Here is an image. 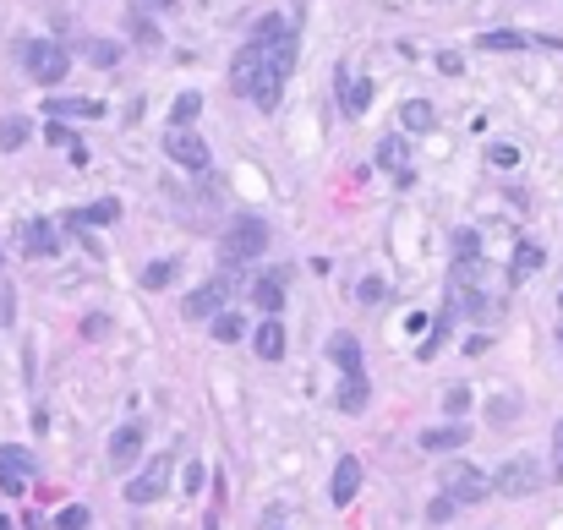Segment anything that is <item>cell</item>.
<instances>
[{"instance_id":"cell-1","label":"cell","mask_w":563,"mask_h":530,"mask_svg":"<svg viewBox=\"0 0 563 530\" xmlns=\"http://www.w3.org/2000/svg\"><path fill=\"white\" fill-rule=\"evenodd\" d=\"M252 38L263 44V82H257L252 104H257L263 115H274L279 99H285V82H290V71H296V27H290L285 16H257Z\"/></svg>"},{"instance_id":"cell-2","label":"cell","mask_w":563,"mask_h":530,"mask_svg":"<svg viewBox=\"0 0 563 530\" xmlns=\"http://www.w3.org/2000/svg\"><path fill=\"white\" fill-rule=\"evenodd\" d=\"M16 60H22V71H27L38 88H55V82L66 77V66H71V55H66L55 38H22V44H16Z\"/></svg>"},{"instance_id":"cell-3","label":"cell","mask_w":563,"mask_h":530,"mask_svg":"<svg viewBox=\"0 0 563 530\" xmlns=\"http://www.w3.org/2000/svg\"><path fill=\"white\" fill-rule=\"evenodd\" d=\"M268 252V224L257 213H235L224 230V263H252Z\"/></svg>"},{"instance_id":"cell-4","label":"cell","mask_w":563,"mask_h":530,"mask_svg":"<svg viewBox=\"0 0 563 530\" xmlns=\"http://www.w3.org/2000/svg\"><path fill=\"white\" fill-rule=\"evenodd\" d=\"M170 476H175V454H153L142 465V476L126 482V504H159L164 487H170Z\"/></svg>"},{"instance_id":"cell-5","label":"cell","mask_w":563,"mask_h":530,"mask_svg":"<svg viewBox=\"0 0 563 530\" xmlns=\"http://www.w3.org/2000/svg\"><path fill=\"white\" fill-rule=\"evenodd\" d=\"M164 153L181 164V170H192V175H203L208 164H214V153H208V142L192 131V126H170L164 131Z\"/></svg>"},{"instance_id":"cell-6","label":"cell","mask_w":563,"mask_h":530,"mask_svg":"<svg viewBox=\"0 0 563 530\" xmlns=\"http://www.w3.org/2000/svg\"><path fill=\"white\" fill-rule=\"evenodd\" d=\"M542 482H547V476H542V465H537V460H526V454H520V460H509L504 471H493V493H498V498H531Z\"/></svg>"},{"instance_id":"cell-7","label":"cell","mask_w":563,"mask_h":530,"mask_svg":"<svg viewBox=\"0 0 563 530\" xmlns=\"http://www.w3.org/2000/svg\"><path fill=\"white\" fill-rule=\"evenodd\" d=\"M257 82H263V44H257V38H246V44L235 49V60H230V93L252 99V93H257Z\"/></svg>"},{"instance_id":"cell-8","label":"cell","mask_w":563,"mask_h":530,"mask_svg":"<svg viewBox=\"0 0 563 530\" xmlns=\"http://www.w3.org/2000/svg\"><path fill=\"white\" fill-rule=\"evenodd\" d=\"M443 493L465 509V504H482V498L493 493V476H482L476 465H449V471H443Z\"/></svg>"},{"instance_id":"cell-9","label":"cell","mask_w":563,"mask_h":530,"mask_svg":"<svg viewBox=\"0 0 563 530\" xmlns=\"http://www.w3.org/2000/svg\"><path fill=\"white\" fill-rule=\"evenodd\" d=\"M142 438H148V427H142V421L115 427V438H109V465H115V471H131V465H137V454H142Z\"/></svg>"},{"instance_id":"cell-10","label":"cell","mask_w":563,"mask_h":530,"mask_svg":"<svg viewBox=\"0 0 563 530\" xmlns=\"http://www.w3.org/2000/svg\"><path fill=\"white\" fill-rule=\"evenodd\" d=\"M356 493H361V460L345 454V460L334 465V487H328V498H334V509H350Z\"/></svg>"},{"instance_id":"cell-11","label":"cell","mask_w":563,"mask_h":530,"mask_svg":"<svg viewBox=\"0 0 563 530\" xmlns=\"http://www.w3.org/2000/svg\"><path fill=\"white\" fill-rule=\"evenodd\" d=\"M531 44H547V49H563V38H531V33H520V27H493V33H482L476 38V49H531Z\"/></svg>"},{"instance_id":"cell-12","label":"cell","mask_w":563,"mask_h":530,"mask_svg":"<svg viewBox=\"0 0 563 530\" xmlns=\"http://www.w3.org/2000/svg\"><path fill=\"white\" fill-rule=\"evenodd\" d=\"M27 476H33V454H27V449H0V487H5L11 498L27 487Z\"/></svg>"},{"instance_id":"cell-13","label":"cell","mask_w":563,"mask_h":530,"mask_svg":"<svg viewBox=\"0 0 563 530\" xmlns=\"http://www.w3.org/2000/svg\"><path fill=\"white\" fill-rule=\"evenodd\" d=\"M22 246H27V257H55L60 252V230L49 219H27L22 224Z\"/></svg>"},{"instance_id":"cell-14","label":"cell","mask_w":563,"mask_h":530,"mask_svg":"<svg viewBox=\"0 0 563 530\" xmlns=\"http://www.w3.org/2000/svg\"><path fill=\"white\" fill-rule=\"evenodd\" d=\"M367 104H372V82H367V77L339 71V109H345V115H361Z\"/></svg>"},{"instance_id":"cell-15","label":"cell","mask_w":563,"mask_h":530,"mask_svg":"<svg viewBox=\"0 0 563 530\" xmlns=\"http://www.w3.org/2000/svg\"><path fill=\"white\" fill-rule=\"evenodd\" d=\"M49 120H104L99 99H49Z\"/></svg>"},{"instance_id":"cell-16","label":"cell","mask_w":563,"mask_h":530,"mask_svg":"<svg viewBox=\"0 0 563 530\" xmlns=\"http://www.w3.org/2000/svg\"><path fill=\"white\" fill-rule=\"evenodd\" d=\"M219 307H224V279H214V285L186 296V317H219Z\"/></svg>"},{"instance_id":"cell-17","label":"cell","mask_w":563,"mask_h":530,"mask_svg":"<svg viewBox=\"0 0 563 530\" xmlns=\"http://www.w3.org/2000/svg\"><path fill=\"white\" fill-rule=\"evenodd\" d=\"M465 438H471V427L449 421V427H433V432H422V449H427V454H443V449H465Z\"/></svg>"},{"instance_id":"cell-18","label":"cell","mask_w":563,"mask_h":530,"mask_svg":"<svg viewBox=\"0 0 563 530\" xmlns=\"http://www.w3.org/2000/svg\"><path fill=\"white\" fill-rule=\"evenodd\" d=\"M252 301H257L263 312L279 317V307H285V274H263V279L252 285Z\"/></svg>"},{"instance_id":"cell-19","label":"cell","mask_w":563,"mask_h":530,"mask_svg":"<svg viewBox=\"0 0 563 530\" xmlns=\"http://www.w3.org/2000/svg\"><path fill=\"white\" fill-rule=\"evenodd\" d=\"M328 350H334V361H339V372H345V378H361V372H367V367H361V345H356L350 334H334V345H328Z\"/></svg>"},{"instance_id":"cell-20","label":"cell","mask_w":563,"mask_h":530,"mask_svg":"<svg viewBox=\"0 0 563 530\" xmlns=\"http://www.w3.org/2000/svg\"><path fill=\"white\" fill-rule=\"evenodd\" d=\"M252 339H257V356H263V361H279V356H285V328H279V317H268Z\"/></svg>"},{"instance_id":"cell-21","label":"cell","mask_w":563,"mask_h":530,"mask_svg":"<svg viewBox=\"0 0 563 530\" xmlns=\"http://www.w3.org/2000/svg\"><path fill=\"white\" fill-rule=\"evenodd\" d=\"M515 252H520V257H515V274H509V279H515V285H520V279H531V274H537V268H542V263H547V252H542V246H537V241H520V246H515Z\"/></svg>"},{"instance_id":"cell-22","label":"cell","mask_w":563,"mask_h":530,"mask_svg":"<svg viewBox=\"0 0 563 530\" xmlns=\"http://www.w3.org/2000/svg\"><path fill=\"white\" fill-rule=\"evenodd\" d=\"M367 400H372L367 372H361V378H345V389H339V410H345V416H356V410H367Z\"/></svg>"},{"instance_id":"cell-23","label":"cell","mask_w":563,"mask_h":530,"mask_svg":"<svg viewBox=\"0 0 563 530\" xmlns=\"http://www.w3.org/2000/svg\"><path fill=\"white\" fill-rule=\"evenodd\" d=\"M400 120H405V131H433V120H438V109H433L427 99H411V104L400 109Z\"/></svg>"},{"instance_id":"cell-24","label":"cell","mask_w":563,"mask_h":530,"mask_svg":"<svg viewBox=\"0 0 563 530\" xmlns=\"http://www.w3.org/2000/svg\"><path fill=\"white\" fill-rule=\"evenodd\" d=\"M378 164H383V170H405V131H389V137L378 142Z\"/></svg>"},{"instance_id":"cell-25","label":"cell","mask_w":563,"mask_h":530,"mask_svg":"<svg viewBox=\"0 0 563 530\" xmlns=\"http://www.w3.org/2000/svg\"><path fill=\"white\" fill-rule=\"evenodd\" d=\"M77 219H82V224H115V219H120V203H115V197H99V203L77 208Z\"/></svg>"},{"instance_id":"cell-26","label":"cell","mask_w":563,"mask_h":530,"mask_svg":"<svg viewBox=\"0 0 563 530\" xmlns=\"http://www.w3.org/2000/svg\"><path fill=\"white\" fill-rule=\"evenodd\" d=\"M476 257H482V235L476 230H454V268H465Z\"/></svg>"},{"instance_id":"cell-27","label":"cell","mask_w":563,"mask_h":530,"mask_svg":"<svg viewBox=\"0 0 563 530\" xmlns=\"http://www.w3.org/2000/svg\"><path fill=\"white\" fill-rule=\"evenodd\" d=\"M241 334H246V323H241L235 312H219V317H214V339H219V345H235Z\"/></svg>"},{"instance_id":"cell-28","label":"cell","mask_w":563,"mask_h":530,"mask_svg":"<svg viewBox=\"0 0 563 530\" xmlns=\"http://www.w3.org/2000/svg\"><path fill=\"white\" fill-rule=\"evenodd\" d=\"M82 55H88L93 66H115V60H120V44H109V38H93V44H82Z\"/></svg>"},{"instance_id":"cell-29","label":"cell","mask_w":563,"mask_h":530,"mask_svg":"<svg viewBox=\"0 0 563 530\" xmlns=\"http://www.w3.org/2000/svg\"><path fill=\"white\" fill-rule=\"evenodd\" d=\"M197 109H203V93H181V99H175V109H170V120H175V126H192V120H197Z\"/></svg>"},{"instance_id":"cell-30","label":"cell","mask_w":563,"mask_h":530,"mask_svg":"<svg viewBox=\"0 0 563 530\" xmlns=\"http://www.w3.org/2000/svg\"><path fill=\"white\" fill-rule=\"evenodd\" d=\"M487 164H493V170H515V164H520V148H515V142H493V148H487Z\"/></svg>"},{"instance_id":"cell-31","label":"cell","mask_w":563,"mask_h":530,"mask_svg":"<svg viewBox=\"0 0 563 530\" xmlns=\"http://www.w3.org/2000/svg\"><path fill=\"white\" fill-rule=\"evenodd\" d=\"M22 142H27V120H16V115L0 120V148H22Z\"/></svg>"},{"instance_id":"cell-32","label":"cell","mask_w":563,"mask_h":530,"mask_svg":"<svg viewBox=\"0 0 563 530\" xmlns=\"http://www.w3.org/2000/svg\"><path fill=\"white\" fill-rule=\"evenodd\" d=\"M449 323H454V307H443V317H438V328H433V339L422 345V356H438V345L449 339Z\"/></svg>"},{"instance_id":"cell-33","label":"cell","mask_w":563,"mask_h":530,"mask_svg":"<svg viewBox=\"0 0 563 530\" xmlns=\"http://www.w3.org/2000/svg\"><path fill=\"white\" fill-rule=\"evenodd\" d=\"M170 274H175L170 263H148V268H142V285H148V290H164V285H170Z\"/></svg>"},{"instance_id":"cell-34","label":"cell","mask_w":563,"mask_h":530,"mask_svg":"<svg viewBox=\"0 0 563 530\" xmlns=\"http://www.w3.org/2000/svg\"><path fill=\"white\" fill-rule=\"evenodd\" d=\"M383 296H389V285H383V279H361V285H356V301H367V307H378Z\"/></svg>"},{"instance_id":"cell-35","label":"cell","mask_w":563,"mask_h":530,"mask_svg":"<svg viewBox=\"0 0 563 530\" xmlns=\"http://www.w3.org/2000/svg\"><path fill=\"white\" fill-rule=\"evenodd\" d=\"M55 530H88V509H82V504L60 509V520H55Z\"/></svg>"},{"instance_id":"cell-36","label":"cell","mask_w":563,"mask_h":530,"mask_svg":"<svg viewBox=\"0 0 563 530\" xmlns=\"http://www.w3.org/2000/svg\"><path fill=\"white\" fill-rule=\"evenodd\" d=\"M487 410H493V421H509V416L520 410V400H515V394H504V400H493Z\"/></svg>"},{"instance_id":"cell-37","label":"cell","mask_w":563,"mask_h":530,"mask_svg":"<svg viewBox=\"0 0 563 530\" xmlns=\"http://www.w3.org/2000/svg\"><path fill=\"white\" fill-rule=\"evenodd\" d=\"M44 137H49V142H60V148H77V137H71V131H66V126H55V120H49V126H44Z\"/></svg>"},{"instance_id":"cell-38","label":"cell","mask_w":563,"mask_h":530,"mask_svg":"<svg viewBox=\"0 0 563 530\" xmlns=\"http://www.w3.org/2000/svg\"><path fill=\"white\" fill-rule=\"evenodd\" d=\"M443 405H449V416H460V410H465V405H471V394H465V389H460V383H454V389H449V400H443Z\"/></svg>"},{"instance_id":"cell-39","label":"cell","mask_w":563,"mask_h":530,"mask_svg":"<svg viewBox=\"0 0 563 530\" xmlns=\"http://www.w3.org/2000/svg\"><path fill=\"white\" fill-rule=\"evenodd\" d=\"M454 509H460V504H454V498H449V493H443V498H438V504H433V509H427V520H449V514H454Z\"/></svg>"},{"instance_id":"cell-40","label":"cell","mask_w":563,"mask_h":530,"mask_svg":"<svg viewBox=\"0 0 563 530\" xmlns=\"http://www.w3.org/2000/svg\"><path fill=\"white\" fill-rule=\"evenodd\" d=\"M553 476H558V482H563V443H558V465H553Z\"/></svg>"},{"instance_id":"cell-41","label":"cell","mask_w":563,"mask_h":530,"mask_svg":"<svg viewBox=\"0 0 563 530\" xmlns=\"http://www.w3.org/2000/svg\"><path fill=\"white\" fill-rule=\"evenodd\" d=\"M558 443H563V421H558Z\"/></svg>"},{"instance_id":"cell-42","label":"cell","mask_w":563,"mask_h":530,"mask_svg":"<svg viewBox=\"0 0 563 530\" xmlns=\"http://www.w3.org/2000/svg\"><path fill=\"white\" fill-rule=\"evenodd\" d=\"M558 307H563V290H558Z\"/></svg>"},{"instance_id":"cell-43","label":"cell","mask_w":563,"mask_h":530,"mask_svg":"<svg viewBox=\"0 0 563 530\" xmlns=\"http://www.w3.org/2000/svg\"><path fill=\"white\" fill-rule=\"evenodd\" d=\"M558 345H563V328H558Z\"/></svg>"}]
</instances>
